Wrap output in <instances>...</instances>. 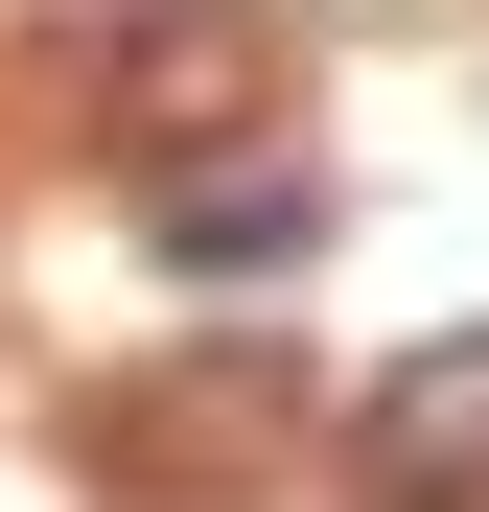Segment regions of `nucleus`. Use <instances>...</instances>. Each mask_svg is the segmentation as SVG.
<instances>
[{
  "label": "nucleus",
  "instance_id": "nucleus-1",
  "mask_svg": "<svg viewBox=\"0 0 489 512\" xmlns=\"http://www.w3.org/2000/svg\"><path fill=\"white\" fill-rule=\"evenodd\" d=\"M257 117H280V24H257V0H140V24H117V140L140 163H210Z\"/></svg>",
  "mask_w": 489,
  "mask_h": 512
},
{
  "label": "nucleus",
  "instance_id": "nucleus-2",
  "mask_svg": "<svg viewBox=\"0 0 489 512\" xmlns=\"http://www.w3.org/2000/svg\"><path fill=\"white\" fill-rule=\"evenodd\" d=\"M350 466H373V512H489V326H420L350 396Z\"/></svg>",
  "mask_w": 489,
  "mask_h": 512
},
{
  "label": "nucleus",
  "instance_id": "nucleus-3",
  "mask_svg": "<svg viewBox=\"0 0 489 512\" xmlns=\"http://www.w3.org/2000/svg\"><path fill=\"white\" fill-rule=\"evenodd\" d=\"M280 419H303V373H257V350H210V373H163V396L117 419V443H140L163 489H233V466L280 443Z\"/></svg>",
  "mask_w": 489,
  "mask_h": 512
},
{
  "label": "nucleus",
  "instance_id": "nucleus-4",
  "mask_svg": "<svg viewBox=\"0 0 489 512\" xmlns=\"http://www.w3.org/2000/svg\"><path fill=\"white\" fill-rule=\"evenodd\" d=\"M303 163H233V187H187V280H257V256H303Z\"/></svg>",
  "mask_w": 489,
  "mask_h": 512
}]
</instances>
